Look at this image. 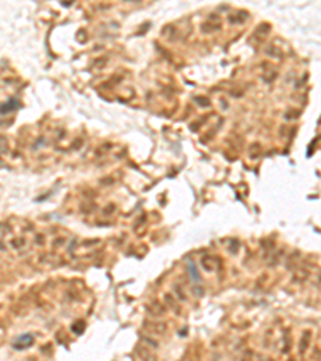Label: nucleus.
I'll list each match as a JSON object with an SVG mask.
<instances>
[{"instance_id": "f257e3e1", "label": "nucleus", "mask_w": 321, "mask_h": 361, "mask_svg": "<svg viewBox=\"0 0 321 361\" xmlns=\"http://www.w3.org/2000/svg\"><path fill=\"white\" fill-rule=\"evenodd\" d=\"M32 340H34V339H32L31 336H27V334H26V336L20 337V342H21V344H18V345H16V348H18V350H24V347H26V345H31V344H32Z\"/></svg>"}]
</instances>
